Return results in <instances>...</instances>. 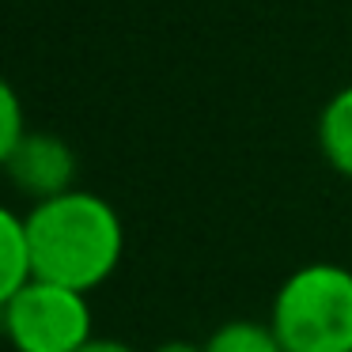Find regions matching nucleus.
<instances>
[{
  "instance_id": "obj_3",
  "label": "nucleus",
  "mask_w": 352,
  "mask_h": 352,
  "mask_svg": "<svg viewBox=\"0 0 352 352\" xmlns=\"http://www.w3.org/2000/svg\"><path fill=\"white\" fill-rule=\"evenodd\" d=\"M0 333L16 352H76L95 337L87 292L31 276L0 311Z\"/></svg>"
},
{
  "instance_id": "obj_7",
  "label": "nucleus",
  "mask_w": 352,
  "mask_h": 352,
  "mask_svg": "<svg viewBox=\"0 0 352 352\" xmlns=\"http://www.w3.org/2000/svg\"><path fill=\"white\" fill-rule=\"evenodd\" d=\"M205 352H284V344L269 322L231 318L208 333Z\"/></svg>"
},
{
  "instance_id": "obj_9",
  "label": "nucleus",
  "mask_w": 352,
  "mask_h": 352,
  "mask_svg": "<svg viewBox=\"0 0 352 352\" xmlns=\"http://www.w3.org/2000/svg\"><path fill=\"white\" fill-rule=\"evenodd\" d=\"M76 352H137V349L125 344V341H118V337H99V333H95L91 341H84Z\"/></svg>"
},
{
  "instance_id": "obj_4",
  "label": "nucleus",
  "mask_w": 352,
  "mask_h": 352,
  "mask_svg": "<svg viewBox=\"0 0 352 352\" xmlns=\"http://www.w3.org/2000/svg\"><path fill=\"white\" fill-rule=\"evenodd\" d=\"M4 175L12 178L19 193L31 201H46L76 186V152L57 133H31L16 144L12 160L4 163Z\"/></svg>"
},
{
  "instance_id": "obj_1",
  "label": "nucleus",
  "mask_w": 352,
  "mask_h": 352,
  "mask_svg": "<svg viewBox=\"0 0 352 352\" xmlns=\"http://www.w3.org/2000/svg\"><path fill=\"white\" fill-rule=\"evenodd\" d=\"M27 243L34 276L95 292L122 265L125 223L107 197L72 186L57 197L31 205Z\"/></svg>"
},
{
  "instance_id": "obj_10",
  "label": "nucleus",
  "mask_w": 352,
  "mask_h": 352,
  "mask_svg": "<svg viewBox=\"0 0 352 352\" xmlns=\"http://www.w3.org/2000/svg\"><path fill=\"white\" fill-rule=\"evenodd\" d=\"M152 352H205V344H193V341L175 337V341H163L160 349H152Z\"/></svg>"
},
{
  "instance_id": "obj_2",
  "label": "nucleus",
  "mask_w": 352,
  "mask_h": 352,
  "mask_svg": "<svg viewBox=\"0 0 352 352\" xmlns=\"http://www.w3.org/2000/svg\"><path fill=\"white\" fill-rule=\"evenodd\" d=\"M269 326L284 352H352V269L311 261L276 288Z\"/></svg>"
},
{
  "instance_id": "obj_6",
  "label": "nucleus",
  "mask_w": 352,
  "mask_h": 352,
  "mask_svg": "<svg viewBox=\"0 0 352 352\" xmlns=\"http://www.w3.org/2000/svg\"><path fill=\"white\" fill-rule=\"evenodd\" d=\"M318 148H322L329 167L352 182V84L341 87V91L322 107Z\"/></svg>"
},
{
  "instance_id": "obj_5",
  "label": "nucleus",
  "mask_w": 352,
  "mask_h": 352,
  "mask_svg": "<svg viewBox=\"0 0 352 352\" xmlns=\"http://www.w3.org/2000/svg\"><path fill=\"white\" fill-rule=\"evenodd\" d=\"M34 276L31 243H27V216H16L0 205V311Z\"/></svg>"
},
{
  "instance_id": "obj_8",
  "label": "nucleus",
  "mask_w": 352,
  "mask_h": 352,
  "mask_svg": "<svg viewBox=\"0 0 352 352\" xmlns=\"http://www.w3.org/2000/svg\"><path fill=\"white\" fill-rule=\"evenodd\" d=\"M23 137H27V114L23 102H19V91L0 76V170H4V163L12 160V152Z\"/></svg>"
}]
</instances>
